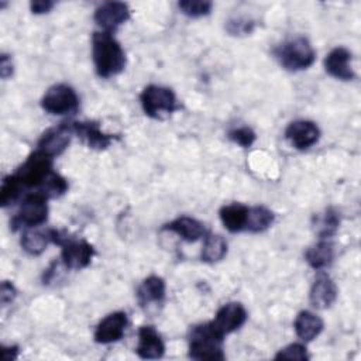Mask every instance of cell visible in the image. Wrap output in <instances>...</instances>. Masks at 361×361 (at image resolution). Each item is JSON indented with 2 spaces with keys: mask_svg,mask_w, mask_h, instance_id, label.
<instances>
[{
  "mask_svg": "<svg viewBox=\"0 0 361 361\" xmlns=\"http://www.w3.org/2000/svg\"><path fill=\"white\" fill-rule=\"evenodd\" d=\"M337 299V288L333 279L324 274L320 272L314 282L312 283L310 292H309V300L310 305L316 309H327L330 307Z\"/></svg>",
  "mask_w": 361,
  "mask_h": 361,
  "instance_id": "obj_15",
  "label": "cell"
},
{
  "mask_svg": "<svg viewBox=\"0 0 361 361\" xmlns=\"http://www.w3.org/2000/svg\"><path fill=\"white\" fill-rule=\"evenodd\" d=\"M137 354L144 360L161 358L165 353V344L159 333L152 326H142L138 330Z\"/></svg>",
  "mask_w": 361,
  "mask_h": 361,
  "instance_id": "obj_17",
  "label": "cell"
},
{
  "mask_svg": "<svg viewBox=\"0 0 361 361\" xmlns=\"http://www.w3.org/2000/svg\"><path fill=\"white\" fill-rule=\"evenodd\" d=\"M227 254V243L220 234H206L203 248L200 252L202 261L213 264L221 261Z\"/></svg>",
  "mask_w": 361,
  "mask_h": 361,
  "instance_id": "obj_25",
  "label": "cell"
},
{
  "mask_svg": "<svg viewBox=\"0 0 361 361\" xmlns=\"http://www.w3.org/2000/svg\"><path fill=\"white\" fill-rule=\"evenodd\" d=\"M223 338L210 322L193 326L189 333V357L193 360H224Z\"/></svg>",
  "mask_w": 361,
  "mask_h": 361,
  "instance_id": "obj_2",
  "label": "cell"
},
{
  "mask_svg": "<svg viewBox=\"0 0 361 361\" xmlns=\"http://www.w3.org/2000/svg\"><path fill=\"white\" fill-rule=\"evenodd\" d=\"M162 230L173 231L180 238H183L185 241H189V243L197 241L199 238L206 235L204 224L193 217H189V216H180V217L172 220L171 223L165 224L162 227Z\"/></svg>",
  "mask_w": 361,
  "mask_h": 361,
  "instance_id": "obj_18",
  "label": "cell"
},
{
  "mask_svg": "<svg viewBox=\"0 0 361 361\" xmlns=\"http://www.w3.org/2000/svg\"><path fill=\"white\" fill-rule=\"evenodd\" d=\"M309 358L307 350L303 344L299 343H293L289 344L286 347H283L282 350H279L275 354V360H299V361H305Z\"/></svg>",
  "mask_w": 361,
  "mask_h": 361,
  "instance_id": "obj_30",
  "label": "cell"
},
{
  "mask_svg": "<svg viewBox=\"0 0 361 361\" xmlns=\"http://www.w3.org/2000/svg\"><path fill=\"white\" fill-rule=\"evenodd\" d=\"M92 56L96 73L100 78H111L126 68V54L111 32L96 31L92 37Z\"/></svg>",
  "mask_w": 361,
  "mask_h": 361,
  "instance_id": "obj_1",
  "label": "cell"
},
{
  "mask_svg": "<svg viewBox=\"0 0 361 361\" xmlns=\"http://www.w3.org/2000/svg\"><path fill=\"white\" fill-rule=\"evenodd\" d=\"M55 6L54 1H49V0H34L30 3V7H31V11L34 14H44V13H48L52 7Z\"/></svg>",
  "mask_w": 361,
  "mask_h": 361,
  "instance_id": "obj_34",
  "label": "cell"
},
{
  "mask_svg": "<svg viewBox=\"0 0 361 361\" xmlns=\"http://www.w3.org/2000/svg\"><path fill=\"white\" fill-rule=\"evenodd\" d=\"M338 226H340V214L331 207L326 209L323 213L316 214L313 217V228L320 240L330 238L331 235H334L336 231L338 230Z\"/></svg>",
  "mask_w": 361,
  "mask_h": 361,
  "instance_id": "obj_23",
  "label": "cell"
},
{
  "mask_svg": "<svg viewBox=\"0 0 361 361\" xmlns=\"http://www.w3.org/2000/svg\"><path fill=\"white\" fill-rule=\"evenodd\" d=\"M48 197L41 193L35 192L23 200V203L18 207L17 214L14 216L11 226L14 230L20 227H37L42 224L48 217Z\"/></svg>",
  "mask_w": 361,
  "mask_h": 361,
  "instance_id": "obj_5",
  "label": "cell"
},
{
  "mask_svg": "<svg viewBox=\"0 0 361 361\" xmlns=\"http://www.w3.org/2000/svg\"><path fill=\"white\" fill-rule=\"evenodd\" d=\"M247 320V310L241 303L230 302L223 305L214 319L210 322L212 326L224 337L235 330H238Z\"/></svg>",
  "mask_w": 361,
  "mask_h": 361,
  "instance_id": "obj_10",
  "label": "cell"
},
{
  "mask_svg": "<svg viewBox=\"0 0 361 361\" xmlns=\"http://www.w3.org/2000/svg\"><path fill=\"white\" fill-rule=\"evenodd\" d=\"M293 327H295L296 336L300 340L312 341L322 333V330L324 327V323L317 314H314L309 310H302L296 316Z\"/></svg>",
  "mask_w": 361,
  "mask_h": 361,
  "instance_id": "obj_19",
  "label": "cell"
},
{
  "mask_svg": "<svg viewBox=\"0 0 361 361\" xmlns=\"http://www.w3.org/2000/svg\"><path fill=\"white\" fill-rule=\"evenodd\" d=\"M71 126L73 134H76L87 147L94 149H104L114 140L111 134L103 133L99 124L93 121H72Z\"/></svg>",
  "mask_w": 361,
  "mask_h": 361,
  "instance_id": "obj_16",
  "label": "cell"
},
{
  "mask_svg": "<svg viewBox=\"0 0 361 361\" xmlns=\"http://www.w3.org/2000/svg\"><path fill=\"white\" fill-rule=\"evenodd\" d=\"M140 102L144 113L157 120L171 116L178 109L175 93L169 87L158 85L147 86L140 94Z\"/></svg>",
  "mask_w": 361,
  "mask_h": 361,
  "instance_id": "obj_4",
  "label": "cell"
},
{
  "mask_svg": "<svg viewBox=\"0 0 361 361\" xmlns=\"http://www.w3.org/2000/svg\"><path fill=\"white\" fill-rule=\"evenodd\" d=\"M326 72L340 80H353L355 73L351 68V52L344 47L333 48L324 58Z\"/></svg>",
  "mask_w": 361,
  "mask_h": 361,
  "instance_id": "obj_14",
  "label": "cell"
},
{
  "mask_svg": "<svg viewBox=\"0 0 361 361\" xmlns=\"http://www.w3.org/2000/svg\"><path fill=\"white\" fill-rule=\"evenodd\" d=\"M68 190V182L56 172H51L39 186V192L49 197H59Z\"/></svg>",
  "mask_w": 361,
  "mask_h": 361,
  "instance_id": "obj_27",
  "label": "cell"
},
{
  "mask_svg": "<svg viewBox=\"0 0 361 361\" xmlns=\"http://www.w3.org/2000/svg\"><path fill=\"white\" fill-rule=\"evenodd\" d=\"M59 245L62 247L61 250L62 262L69 269L86 268L94 255V248L92 247V244H89L85 240H76L65 235V238Z\"/></svg>",
  "mask_w": 361,
  "mask_h": 361,
  "instance_id": "obj_8",
  "label": "cell"
},
{
  "mask_svg": "<svg viewBox=\"0 0 361 361\" xmlns=\"http://www.w3.org/2000/svg\"><path fill=\"white\" fill-rule=\"evenodd\" d=\"M274 55L285 69L293 72L307 69L316 59V52L305 37H295L282 42L274 49Z\"/></svg>",
  "mask_w": 361,
  "mask_h": 361,
  "instance_id": "obj_3",
  "label": "cell"
},
{
  "mask_svg": "<svg viewBox=\"0 0 361 361\" xmlns=\"http://www.w3.org/2000/svg\"><path fill=\"white\" fill-rule=\"evenodd\" d=\"M0 75L3 79H7L13 75V62L11 58L6 54H3L0 58Z\"/></svg>",
  "mask_w": 361,
  "mask_h": 361,
  "instance_id": "obj_35",
  "label": "cell"
},
{
  "mask_svg": "<svg viewBox=\"0 0 361 361\" xmlns=\"http://www.w3.org/2000/svg\"><path fill=\"white\" fill-rule=\"evenodd\" d=\"M228 138H230L233 142H235V144H238V145H241V147H244V148H248V147H251V145L254 144L257 135H255V133H254L252 128L244 126V127L233 128V130L228 133Z\"/></svg>",
  "mask_w": 361,
  "mask_h": 361,
  "instance_id": "obj_31",
  "label": "cell"
},
{
  "mask_svg": "<svg viewBox=\"0 0 361 361\" xmlns=\"http://www.w3.org/2000/svg\"><path fill=\"white\" fill-rule=\"evenodd\" d=\"M128 324L127 314L124 312H114L107 314L94 330V341L99 344H110L118 341Z\"/></svg>",
  "mask_w": 361,
  "mask_h": 361,
  "instance_id": "obj_13",
  "label": "cell"
},
{
  "mask_svg": "<svg viewBox=\"0 0 361 361\" xmlns=\"http://www.w3.org/2000/svg\"><path fill=\"white\" fill-rule=\"evenodd\" d=\"M137 298L141 306L159 303L165 298V281L161 276L151 275L138 286Z\"/></svg>",
  "mask_w": 361,
  "mask_h": 361,
  "instance_id": "obj_21",
  "label": "cell"
},
{
  "mask_svg": "<svg viewBox=\"0 0 361 361\" xmlns=\"http://www.w3.org/2000/svg\"><path fill=\"white\" fill-rule=\"evenodd\" d=\"M17 296V290L14 288V285L11 282H1V288H0V300H1V305H7L10 302L14 300V298Z\"/></svg>",
  "mask_w": 361,
  "mask_h": 361,
  "instance_id": "obj_33",
  "label": "cell"
},
{
  "mask_svg": "<svg viewBox=\"0 0 361 361\" xmlns=\"http://www.w3.org/2000/svg\"><path fill=\"white\" fill-rule=\"evenodd\" d=\"M220 220L230 233H238L245 230L248 206L241 203L226 204L220 209Z\"/></svg>",
  "mask_w": 361,
  "mask_h": 361,
  "instance_id": "obj_20",
  "label": "cell"
},
{
  "mask_svg": "<svg viewBox=\"0 0 361 361\" xmlns=\"http://www.w3.org/2000/svg\"><path fill=\"white\" fill-rule=\"evenodd\" d=\"M285 137L296 149H307L314 145L320 138V130L316 123L309 120H296L292 121L286 130Z\"/></svg>",
  "mask_w": 361,
  "mask_h": 361,
  "instance_id": "obj_12",
  "label": "cell"
},
{
  "mask_svg": "<svg viewBox=\"0 0 361 361\" xmlns=\"http://www.w3.org/2000/svg\"><path fill=\"white\" fill-rule=\"evenodd\" d=\"M42 109L54 116H63L75 113L79 107V97L76 92L65 85L58 83L51 86L41 99Z\"/></svg>",
  "mask_w": 361,
  "mask_h": 361,
  "instance_id": "obj_7",
  "label": "cell"
},
{
  "mask_svg": "<svg viewBox=\"0 0 361 361\" xmlns=\"http://www.w3.org/2000/svg\"><path fill=\"white\" fill-rule=\"evenodd\" d=\"M72 134L73 130L71 123H61L56 127L48 128L38 141V149L52 158L58 157L68 148Z\"/></svg>",
  "mask_w": 361,
  "mask_h": 361,
  "instance_id": "obj_11",
  "label": "cell"
},
{
  "mask_svg": "<svg viewBox=\"0 0 361 361\" xmlns=\"http://www.w3.org/2000/svg\"><path fill=\"white\" fill-rule=\"evenodd\" d=\"M179 10L188 17H203L212 11L213 3L207 0H182L178 3Z\"/></svg>",
  "mask_w": 361,
  "mask_h": 361,
  "instance_id": "obj_29",
  "label": "cell"
},
{
  "mask_svg": "<svg viewBox=\"0 0 361 361\" xmlns=\"http://www.w3.org/2000/svg\"><path fill=\"white\" fill-rule=\"evenodd\" d=\"M52 172V157L37 149L14 173L23 186L34 188L41 186L42 182Z\"/></svg>",
  "mask_w": 361,
  "mask_h": 361,
  "instance_id": "obj_6",
  "label": "cell"
},
{
  "mask_svg": "<svg viewBox=\"0 0 361 361\" xmlns=\"http://www.w3.org/2000/svg\"><path fill=\"white\" fill-rule=\"evenodd\" d=\"M305 258L313 269H323L331 264L334 258V247L329 238H322L307 248Z\"/></svg>",
  "mask_w": 361,
  "mask_h": 361,
  "instance_id": "obj_22",
  "label": "cell"
},
{
  "mask_svg": "<svg viewBox=\"0 0 361 361\" xmlns=\"http://www.w3.org/2000/svg\"><path fill=\"white\" fill-rule=\"evenodd\" d=\"M96 24L106 32H113L130 18V8L121 1H106L94 10Z\"/></svg>",
  "mask_w": 361,
  "mask_h": 361,
  "instance_id": "obj_9",
  "label": "cell"
},
{
  "mask_svg": "<svg viewBox=\"0 0 361 361\" xmlns=\"http://www.w3.org/2000/svg\"><path fill=\"white\" fill-rule=\"evenodd\" d=\"M274 219H275L274 213L265 206L248 207L245 230L251 233H261L268 227H271V224L274 223Z\"/></svg>",
  "mask_w": 361,
  "mask_h": 361,
  "instance_id": "obj_26",
  "label": "cell"
},
{
  "mask_svg": "<svg viewBox=\"0 0 361 361\" xmlns=\"http://www.w3.org/2000/svg\"><path fill=\"white\" fill-rule=\"evenodd\" d=\"M21 188H23V185L16 178V175H10V176L4 178L3 183H1V189H0L1 206L6 207V206L13 204L18 199Z\"/></svg>",
  "mask_w": 361,
  "mask_h": 361,
  "instance_id": "obj_28",
  "label": "cell"
},
{
  "mask_svg": "<svg viewBox=\"0 0 361 361\" xmlns=\"http://www.w3.org/2000/svg\"><path fill=\"white\" fill-rule=\"evenodd\" d=\"M226 28L233 35H241V34L251 32L254 28V23L245 18H235V20H230Z\"/></svg>",
  "mask_w": 361,
  "mask_h": 361,
  "instance_id": "obj_32",
  "label": "cell"
},
{
  "mask_svg": "<svg viewBox=\"0 0 361 361\" xmlns=\"http://www.w3.org/2000/svg\"><path fill=\"white\" fill-rule=\"evenodd\" d=\"M49 243H52L49 230H25L20 240L23 250L31 255L42 254Z\"/></svg>",
  "mask_w": 361,
  "mask_h": 361,
  "instance_id": "obj_24",
  "label": "cell"
}]
</instances>
